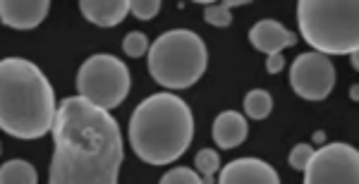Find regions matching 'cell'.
I'll return each mask as SVG.
<instances>
[{"label": "cell", "mask_w": 359, "mask_h": 184, "mask_svg": "<svg viewBox=\"0 0 359 184\" xmlns=\"http://www.w3.org/2000/svg\"><path fill=\"white\" fill-rule=\"evenodd\" d=\"M50 184H115L125 158L118 120L82 96L60 103L53 120Z\"/></svg>", "instance_id": "1"}, {"label": "cell", "mask_w": 359, "mask_h": 184, "mask_svg": "<svg viewBox=\"0 0 359 184\" xmlns=\"http://www.w3.org/2000/svg\"><path fill=\"white\" fill-rule=\"evenodd\" d=\"M48 77L27 57L0 60V129L15 139H41L55 120Z\"/></svg>", "instance_id": "2"}, {"label": "cell", "mask_w": 359, "mask_h": 184, "mask_svg": "<svg viewBox=\"0 0 359 184\" xmlns=\"http://www.w3.org/2000/svg\"><path fill=\"white\" fill-rule=\"evenodd\" d=\"M130 146L149 165L177 160L194 139V118L180 96L163 91L144 99L130 118Z\"/></svg>", "instance_id": "3"}, {"label": "cell", "mask_w": 359, "mask_h": 184, "mask_svg": "<svg viewBox=\"0 0 359 184\" xmlns=\"http://www.w3.org/2000/svg\"><path fill=\"white\" fill-rule=\"evenodd\" d=\"M297 24L318 53L350 55L359 48V0H297Z\"/></svg>", "instance_id": "4"}, {"label": "cell", "mask_w": 359, "mask_h": 184, "mask_svg": "<svg viewBox=\"0 0 359 184\" xmlns=\"http://www.w3.org/2000/svg\"><path fill=\"white\" fill-rule=\"evenodd\" d=\"M149 74L156 84L170 91L189 89L206 72V43L189 29H172L161 34L149 45Z\"/></svg>", "instance_id": "5"}, {"label": "cell", "mask_w": 359, "mask_h": 184, "mask_svg": "<svg viewBox=\"0 0 359 184\" xmlns=\"http://www.w3.org/2000/svg\"><path fill=\"white\" fill-rule=\"evenodd\" d=\"M130 84L132 79L127 65L108 53L91 55L77 72L79 96L103 111L118 108L130 94Z\"/></svg>", "instance_id": "6"}, {"label": "cell", "mask_w": 359, "mask_h": 184, "mask_svg": "<svg viewBox=\"0 0 359 184\" xmlns=\"http://www.w3.org/2000/svg\"><path fill=\"white\" fill-rule=\"evenodd\" d=\"M359 153L350 143H326L304 165V184H357Z\"/></svg>", "instance_id": "7"}, {"label": "cell", "mask_w": 359, "mask_h": 184, "mask_svg": "<svg viewBox=\"0 0 359 184\" xmlns=\"http://www.w3.org/2000/svg\"><path fill=\"white\" fill-rule=\"evenodd\" d=\"M290 86L304 101H323L335 86V67L331 57L309 50L294 57L290 67Z\"/></svg>", "instance_id": "8"}, {"label": "cell", "mask_w": 359, "mask_h": 184, "mask_svg": "<svg viewBox=\"0 0 359 184\" xmlns=\"http://www.w3.org/2000/svg\"><path fill=\"white\" fill-rule=\"evenodd\" d=\"M218 182L221 184H278L280 175L276 168L259 158H237L228 163L223 170H218Z\"/></svg>", "instance_id": "9"}, {"label": "cell", "mask_w": 359, "mask_h": 184, "mask_svg": "<svg viewBox=\"0 0 359 184\" xmlns=\"http://www.w3.org/2000/svg\"><path fill=\"white\" fill-rule=\"evenodd\" d=\"M50 0H0V22L10 29H36L46 20Z\"/></svg>", "instance_id": "10"}, {"label": "cell", "mask_w": 359, "mask_h": 184, "mask_svg": "<svg viewBox=\"0 0 359 184\" xmlns=\"http://www.w3.org/2000/svg\"><path fill=\"white\" fill-rule=\"evenodd\" d=\"M297 34H292L290 29H285L280 22L276 20H262L249 29V43L259 50V53L273 55L283 53V48H290L297 43Z\"/></svg>", "instance_id": "11"}, {"label": "cell", "mask_w": 359, "mask_h": 184, "mask_svg": "<svg viewBox=\"0 0 359 184\" xmlns=\"http://www.w3.org/2000/svg\"><path fill=\"white\" fill-rule=\"evenodd\" d=\"M84 20L96 27H118L130 13V0H79Z\"/></svg>", "instance_id": "12"}, {"label": "cell", "mask_w": 359, "mask_h": 184, "mask_svg": "<svg viewBox=\"0 0 359 184\" xmlns=\"http://www.w3.org/2000/svg\"><path fill=\"white\" fill-rule=\"evenodd\" d=\"M249 134V125L247 118L235 111H225L216 118L213 122V139H216L218 148L223 151H230V148H237L240 143H245Z\"/></svg>", "instance_id": "13"}, {"label": "cell", "mask_w": 359, "mask_h": 184, "mask_svg": "<svg viewBox=\"0 0 359 184\" xmlns=\"http://www.w3.org/2000/svg\"><path fill=\"white\" fill-rule=\"evenodd\" d=\"M36 168L27 160H8L0 165V184H36Z\"/></svg>", "instance_id": "14"}, {"label": "cell", "mask_w": 359, "mask_h": 184, "mask_svg": "<svg viewBox=\"0 0 359 184\" xmlns=\"http://www.w3.org/2000/svg\"><path fill=\"white\" fill-rule=\"evenodd\" d=\"M271 111H273V99H271L269 91L254 89L245 96V115H249L252 120L269 118Z\"/></svg>", "instance_id": "15"}, {"label": "cell", "mask_w": 359, "mask_h": 184, "mask_svg": "<svg viewBox=\"0 0 359 184\" xmlns=\"http://www.w3.org/2000/svg\"><path fill=\"white\" fill-rule=\"evenodd\" d=\"M194 170L201 175L204 184H211L213 175L221 170V156H218V151H213V148H201L194 156Z\"/></svg>", "instance_id": "16"}, {"label": "cell", "mask_w": 359, "mask_h": 184, "mask_svg": "<svg viewBox=\"0 0 359 184\" xmlns=\"http://www.w3.org/2000/svg\"><path fill=\"white\" fill-rule=\"evenodd\" d=\"M161 184H204V180L192 168H175L161 177Z\"/></svg>", "instance_id": "17"}, {"label": "cell", "mask_w": 359, "mask_h": 184, "mask_svg": "<svg viewBox=\"0 0 359 184\" xmlns=\"http://www.w3.org/2000/svg\"><path fill=\"white\" fill-rule=\"evenodd\" d=\"M130 13L137 20L149 22L161 13V0H130Z\"/></svg>", "instance_id": "18"}, {"label": "cell", "mask_w": 359, "mask_h": 184, "mask_svg": "<svg viewBox=\"0 0 359 184\" xmlns=\"http://www.w3.org/2000/svg\"><path fill=\"white\" fill-rule=\"evenodd\" d=\"M123 50L130 57H142L149 50V38L142 31H130L123 41Z\"/></svg>", "instance_id": "19"}, {"label": "cell", "mask_w": 359, "mask_h": 184, "mask_svg": "<svg viewBox=\"0 0 359 184\" xmlns=\"http://www.w3.org/2000/svg\"><path fill=\"white\" fill-rule=\"evenodd\" d=\"M204 20L208 22V24H213V27H230L233 24V15H230V10L228 8H223L221 3H213V5H206V10H204Z\"/></svg>", "instance_id": "20"}, {"label": "cell", "mask_w": 359, "mask_h": 184, "mask_svg": "<svg viewBox=\"0 0 359 184\" xmlns=\"http://www.w3.org/2000/svg\"><path fill=\"white\" fill-rule=\"evenodd\" d=\"M311 153H314V148H311L309 143H297V146L290 151V165L294 170H304V165L309 163Z\"/></svg>", "instance_id": "21"}, {"label": "cell", "mask_w": 359, "mask_h": 184, "mask_svg": "<svg viewBox=\"0 0 359 184\" xmlns=\"http://www.w3.org/2000/svg\"><path fill=\"white\" fill-rule=\"evenodd\" d=\"M283 67H285V57H283V53H273V55L266 57V72L269 74L283 72Z\"/></svg>", "instance_id": "22"}, {"label": "cell", "mask_w": 359, "mask_h": 184, "mask_svg": "<svg viewBox=\"0 0 359 184\" xmlns=\"http://www.w3.org/2000/svg\"><path fill=\"white\" fill-rule=\"evenodd\" d=\"M247 3H252V0H223V8H228V10H233V8H240V5H247Z\"/></svg>", "instance_id": "23"}, {"label": "cell", "mask_w": 359, "mask_h": 184, "mask_svg": "<svg viewBox=\"0 0 359 184\" xmlns=\"http://www.w3.org/2000/svg\"><path fill=\"white\" fill-rule=\"evenodd\" d=\"M357 50H355V53H350V60H352V67H355V70H357V67H359V60H357Z\"/></svg>", "instance_id": "24"}, {"label": "cell", "mask_w": 359, "mask_h": 184, "mask_svg": "<svg viewBox=\"0 0 359 184\" xmlns=\"http://www.w3.org/2000/svg\"><path fill=\"white\" fill-rule=\"evenodd\" d=\"M323 139H326V134H323V132H316V134H314V141L323 143Z\"/></svg>", "instance_id": "25"}, {"label": "cell", "mask_w": 359, "mask_h": 184, "mask_svg": "<svg viewBox=\"0 0 359 184\" xmlns=\"http://www.w3.org/2000/svg\"><path fill=\"white\" fill-rule=\"evenodd\" d=\"M194 3H201V5H213L216 0H194Z\"/></svg>", "instance_id": "26"}, {"label": "cell", "mask_w": 359, "mask_h": 184, "mask_svg": "<svg viewBox=\"0 0 359 184\" xmlns=\"http://www.w3.org/2000/svg\"><path fill=\"white\" fill-rule=\"evenodd\" d=\"M0 151H3V146H0Z\"/></svg>", "instance_id": "27"}]
</instances>
